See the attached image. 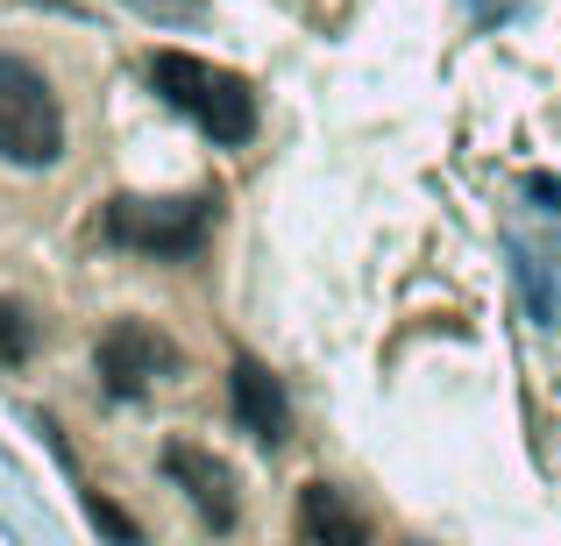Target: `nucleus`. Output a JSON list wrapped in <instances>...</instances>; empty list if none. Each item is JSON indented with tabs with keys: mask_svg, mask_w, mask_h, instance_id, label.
<instances>
[{
	"mask_svg": "<svg viewBox=\"0 0 561 546\" xmlns=\"http://www.w3.org/2000/svg\"><path fill=\"white\" fill-rule=\"evenodd\" d=\"M150 85L185 114V121H199L206 136L220 142V150H242V142L256 136V93H249L234 71L206 65V57H192V50H157V57H150Z\"/></svg>",
	"mask_w": 561,
	"mask_h": 546,
	"instance_id": "f257e3e1",
	"label": "nucleus"
},
{
	"mask_svg": "<svg viewBox=\"0 0 561 546\" xmlns=\"http://www.w3.org/2000/svg\"><path fill=\"white\" fill-rule=\"evenodd\" d=\"M28 356V320L14 305H0V362H22Z\"/></svg>",
	"mask_w": 561,
	"mask_h": 546,
	"instance_id": "1a4fd4ad",
	"label": "nucleus"
},
{
	"mask_svg": "<svg viewBox=\"0 0 561 546\" xmlns=\"http://www.w3.org/2000/svg\"><path fill=\"white\" fill-rule=\"evenodd\" d=\"M85 519L100 525V533H107L114 546H142V525L128 519L122 504H114V497H100V490H85Z\"/></svg>",
	"mask_w": 561,
	"mask_h": 546,
	"instance_id": "6e6552de",
	"label": "nucleus"
},
{
	"mask_svg": "<svg viewBox=\"0 0 561 546\" xmlns=\"http://www.w3.org/2000/svg\"><path fill=\"white\" fill-rule=\"evenodd\" d=\"M299 546H370V525L334 483H306L299 490Z\"/></svg>",
	"mask_w": 561,
	"mask_h": 546,
	"instance_id": "0eeeda50",
	"label": "nucleus"
},
{
	"mask_svg": "<svg viewBox=\"0 0 561 546\" xmlns=\"http://www.w3.org/2000/svg\"><path fill=\"white\" fill-rule=\"evenodd\" d=\"M206 228H214V206L206 199H114L107 206V234L136 256L157 263H185L199 256Z\"/></svg>",
	"mask_w": 561,
	"mask_h": 546,
	"instance_id": "7ed1b4c3",
	"label": "nucleus"
},
{
	"mask_svg": "<svg viewBox=\"0 0 561 546\" xmlns=\"http://www.w3.org/2000/svg\"><path fill=\"white\" fill-rule=\"evenodd\" d=\"M43 8H57V14H71V0H43Z\"/></svg>",
	"mask_w": 561,
	"mask_h": 546,
	"instance_id": "9d476101",
	"label": "nucleus"
},
{
	"mask_svg": "<svg viewBox=\"0 0 561 546\" xmlns=\"http://www.w3.org/2000/svg\"><path fill=\"white\" fill-rule=\"evenodd\" d=\"M93 369H100V383H107L114 397H142L157 376L179 369V348H171L150 320H114V327L100 334V348H93Z\"/></svg>",
	"mask_w": 561,
	"mask_h": 546,
	"instance_id": "20e7f679",
	"label": "nucleus"
},
{
	"mask_svg": "<svg viewBox=\"0 0 561 546\" xmlns=\"http://www.w3.org/2000/svg\"><path fill=\"white\" fill-rule=\"evenodd\" d=\"M0 156L22 171H43L65 156V107H57L50 79L8 50H0Z\"/></svg>",
	"mask_w": 561,
	"mask_h": 546,
	"instance_id": "f03ea898",
	"label": "nucleus"
},
{
	"mask_svg": "<svg viewBox=\"0 0 561 546\" xmlns=\"http://www.w3.org/2000/svg\"><path fill=\"white\" fill-rule=\"evenodd\" d=\"M164 476L192 497V511H199L214 533H228V525H234V476H228L220 454L192 448V440H171V448H164Z\"/></svg>",
	"mask_w": 561,
	"mask_h": 546,
	"instance_id": "39448f33",
	"label": "nucleus"
},
{
	"mask_svg": "<svg viewBox=\"0 0 561 546\" xmlns=\"http://www.w3.org/2000/svg\"><path fill=\"white\" fill-rule=\"evenodd\" d=\"M228 391H234V419H242V433H256L263 448H277V440L291 433V405H285L277 376H271V369H263L256 356H234Z\"/></svg>",
	"mask_w": 561,
	"mask_h": 546,
	"instance_id": "423d86ee",
	"label": "nucleus"
}]
</instances>
